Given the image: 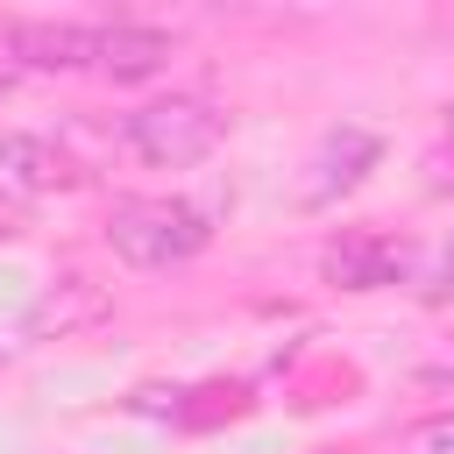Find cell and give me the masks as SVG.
Masks as SVG:
<instances>
[{"label": "cell", "mask_w": 454, "mask_h": 454, "mask_svg": "<svg viewBox=\"0 0 454 454\" xmlns=\"http://www.w3.org/2000/svg\"><path fill=\"white\" fill-rule=\"evenodd\" d=\"M206 241H213V220L192 199H156V192L142 199L135 192V199H114V213H106V248L135 270H177Z\"/></svg>", "instance_id": "1"}, {"label": "cell", "mask_w": 454, "mask_h": 454, "mask_svg": "<svg viewBox=\"0 0 454 454\" xmlns=\"http://www.w3.org/2000/svg\"><path fill=\"white\" fill-rule=\"evenodd\" d=\"M220 135H227V114L206 92H163V99H149L121 121V142L149 170H192L220 149Z\"/></svg>", "instance_id": "2"}, {"label": "cell", "mask_w": 454, "mask_h": 454, "mask_svg": "<svg viewBox=\"0 0 454 454\" xmlns=\"http://www.w3.org/2000/svg\"><path fill=\"white\" fill-rule=\"evenodd\" d=\"M411 270H419V248L383 227H340L319 255V277L333 291H390V284H411Z\"/></svg>", "instance_id": "3"}, {"label": "cell", "mask_w": 454, "mask_h": 454, "mask_svg": "<svg viewBox=\"0 0 454 454\" xmlns=\"http://www.w3.org/2000/svg\"><path fill=\"white\" fill-rule=\"evenodd\" d=\"M21 71H99V21H7Z\"/></svg>", "instance_id": "4"}, {"label": "cell", "mask_w": 454, "mask_h": 454, "mask_svg": "<svg viewBox=\"0 0 454 454\" xmlns=\"http://www.w3.org/2000/svg\"><path fill=\"white\" fill-rule=\"evenodd\" d=\"M376 156H383V142H376L369 128H326L319 149H312V163H305L298 206H333L340 192H355V184L376 170Z\"/></svg>", "instance_id": "5"}, {"label": "cell", "mask_w": 454, "mask_h": 454, "mask_svg": "<svg viewBox=\"0 0 454 454\" xmlns=\"http://www.w3.org/2000/svg\"><path fill=\"white\" fill-rule=\"evenodd\" d=\"M92 319H106V291L92 284V277H50L43 291H35V305L21 312V333L28 340H64V333H78V326H92Z\"/></svg>", "instance_id": "6"}, {"label": "cell", "mask_w": 454, "mask_h": 454, "mask_svg": "<svg viewBox=\"0 0 454 454\" xmlns=\"http://www.w3.org/2000/svg\"><path fill=\"white\" fill-rule=\"evenodd\" d=\"M170 57H177V43L163 28H149V21H99V78L135 85V78H156Z\"/></svg>", "instance_id": "7"}, {"label": "cell", "mask_w": 454, "mask_h": 454, "mask_svg": "<svg viewBox=\"0 0 454 454\" xmlns=\"http://www.w3.org/2000/svg\"><path fill=\"white\" fill-rule=\"evenodd\" d=\"M0 170L21 184V192H78L85 170L50 142V135H0Z\"/></svg>", "instance_id": "8"}, {"label": "cell", "mask_w": 454, "mask_h": 454, "mask_svg": "<svg viewBox=\"0 0 454 454\" xmlns=\"http://www.w3.org/2000/svg\"><path fill=\"white\" fill-rule=\"evenodd\" d=\"M397 454H454V411H433L397 433Z\"/></svg>", "instance_id": "9"}, {"label": "cell", "mask_w": 454, "mask_h": 454, "mask_svg": "<svg viewBox=\"0 0 454 454\" xmlns=\"http://www.w3.org/2000/svg\"><path fill=\"white\" fill-rule=\"evenodd\" d=\"M426 298L440 305V298H454V241L440 248V262H433V277H426Z\"/></svg>", "instance_id": "10"}, {"label": "cell", "mask_w": 454, "mask_h": 454, "mask_svg": "<svg viewBox=\"0 0 454 454\" xmlns=\"http://www.w3.org/2000/svg\"><path fill=\"white\" fill-rule=\"evenodd\" d=\"M14 227H21V206L7 199V206H0V234H14Z\"/></svg>", "instance_id": "11"}, {"label": "cell", "mask_w": 454, "mask_h": 454, "mask_svg": "<svg viewBox=\"0 0 454 454\" xmlns=\"http://www.w3.org/2000/svg\"><path fill=\"white\" fill-rule=\"evenodd\" d=\"M7 85H14V78H7V64H0V99H7Z\"/></svg>", "instance_id": "12"}]
</instances>
